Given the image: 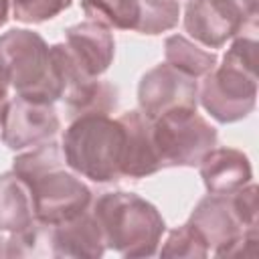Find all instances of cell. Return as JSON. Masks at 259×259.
Segmentation results:
<instances>
[{"instance_id":"7","label":"cell","mask_w":259,"mask_h":259,"mask_svg":"<svg viewBox=\"0 0 259 259\" xmlns=\"http://www.w3.org/2000/svg\"><path fill=\"white\" fill-rule=\"evenodd\" d=\"M51 49L69 87L81 79L101 77L109 69L115 57V38L111 28L95 20H83L65 30V42H55Z\"/></svg>"},{"instance_id":"21","label":"cell","mask_w":259,"mask_h":259,"mask_svg":"<svg viewBox=\"0 0 259 259\" xmlns=\"http://www.w3.org/2000/svg\"><path fill=\"white\" fill-rule=\"evenodd\" d=\"M162 257H208V247L200 233L186 221L182 227L172 229L158 249Z\"/></svg>"},{"instance_id":"16","label":"cell","mask_w":259,"mask_h":259,"mask_svg":"<svg viewBox=\"0 0 259 259\" xmlns=\"http://www.w3.org/2000/svg\"><path fill=\"white\" fill-rule=\"evenodd\" d=\"M32 196L26 182L16 172L0 174V231L18 233L34 223Z\"/></svg>"},{"instance_id":"17","label":"cell","mask_w":259,"mask_h":259,"mask_svg":"<svg viewBox=\"0 0 259 259\" xmlns=\"http://www.w3.org/2000/svg\"><path fill=\"white\" fill-rule=\"evenodd\" d=\"M164 63L172 65L174 69L192 79H202L217 67L219 57L214 51L202 49L192 38H186L182 34H170L164 40Z\"/></svg>"},{"instance_id":"10","label":"cell","mask_w":259,"mask_h":259,"mask_svg":"<svg viewBox=\"0 0 259 259\" xmlns=\"http://www.w3.org/2000/svg\"><path fill=\"white\" fill-rule=\"evenodd\" d=\"M138 109L156 119L174 109L198 107V79H192L168 63L146 71L138 83Z\"/></svg>"},{"instance_id":"1","label":"cell","mask_w":259,"mask_h":259,"mask_svg":"<svg viewBox=\"0 0 259 259\" xmlns=\"http://www.w3.org/2000/svg\"><path fill=\"white\" fill-rule=\"evenodd\" d=\"M12 172L26 182L38 223L59 225L85 212L93 202L89 186L65 164L63 150L53 140L14 156Z\"/></svg>"},{"instance_id":"19","label":"cell","mask_w":259,"mask_h":259,"mask_svg":"<svg viewBox=\"0 0 259 259\" xmlns=\"http://www.w3.org/2000/svg\"><path fill=\"white\" fill-rule=\"evenodd\" d=\"M53 257L51 255V227L34 221L30 227L10 233L6 239L4 257Z\"/></svg>"},{"instance_id":"12","label":"cell","mask_w":259,"mask_h":259,"mask_svg":"<svg viewBox=\"0 0 259 259\" xmlns=\"http://www.w3.org/2000/svg\"><path fill=\"white\" fill-rule=\"evenodd\" d=\"M119 123L123 127V152H121V178H146L162 170L152 136V119L140 109L121 113Z\"/></svg>"},{"instance_id":"11","label":"cell","mask_w":259,"mask_h":259,"mask_svg":"<svg viewBox=\"0 0 259 259\" xmlns=\"http://www.w3.org/2000/svg\"><path fill=\"white\" fill-rule=\"evenodd\" d=\"M188 223L204 239L208 253L227 257L231 247L249 231L237 219L229 194H206L196 202Z\"/></svg>"},{"instance_id":"8","label":"cell","mask_w":259,"mask_h":259,"mask_svg":"<svg viewBox=\"0 0 259 259\" xmlns=\"http://www.w3.org/2000/svg\"><path fill=\"white\" fill-rule=\"evenodd\" d=\"M188 36L206 49H223L255 24L237 0H188L182 16Z\"/></svg>"},{"instance_id":"15","label":"cell","mask_w":259,"mask_h":259,"mask_svg":"<svg viewBox=\"0 0 259 259\" xmlns=\"http://www.w3.org/2000/svg\"><path fill=\"white\" fill-rule=\"evenodd\" d=\"M69 119L81 115H109L117 107V87L99 77L71 83L63 97Z\"/></svg>"},{"instance_id":"24","label":"cell","mask_w":259,"mask_h":259,"mask_svg":"<svg viewBox=\"0 0 259 259\" xmlns=\"http://www.w3.org/2000/svg\"><path fill=\"white\" fill-rule=\"evenodd\" d=\"M10 14V0H0V28L6 24Z\"/></svg>"},{"instance_id":"4","label":"cell","mask_w":259,"mask_h":259,"mask_svg":"<svg viewBox=\"0 0 259 259\" xmlns=\"http://www.w3.org/2000/svg\"><path fill=\"white\" fill-rule=\"evenodd\" d=\"M103 231L105 247L121 257H152L158 253L166 223L160 210L134 192H103L91 202Z\"/></svg>"},{"instance_id":"25","label":"cell","mask_w":259,"mask_h":259,"mask_svg":"<svg viewBox=\"0 0 259 259\" xmlns=\"http://www.w3.org/2000/svg\"><path fill=\"white\" fill-rule=\"evenodd\" d=\"M8 89H10V87H8V83H6V81L0 77V111H2L4 103L8 101Z\"/></svg>"},{"instance_id":"20","label":"cell","mask_w":259,"mask_h":259,"mask_svg":"<svg viewBox=\"0 0 259 259\" xmlns=\"http://www.w3.org/2000/svg\"><path fill=\"white\" fill-rule=\"evenodd\" d=\"M180 20L178 0H142V18L136 32L140 34H162L172 30Z\"/></svg>"},{"instance_id":"3","label":"cell","mask_w":259,"mask_h":259,"mask_svg":"<svg viewBox=\"0 0 259 259\" xmlns=\"http://www.w3.org/2000/svg\"><path fill=\"white\" fill-rule=\"evenodd\" d=\"M0 77L18 97L32 103H55L67 87L51 45L28 28L0 34Z\"/></svg>"},{"instance_id":"9","label":"cell","mask_w":259,"mask_h":259,"mask_svg":"<svg viewBox=\"0 0 259 259\" xmlns=\"http://www.w3.org/2000/svg\"><path fill=\"white\" fill-rule=\"evenodd\" d=\"M61 130L55 103H32L18 95L4 103L0 111V138L6 148L22 152L51 142Z\"/></svg>"},{"instance_id":"5","label":"cell","mask_w":259,"mask_h":259,"mask_svg":"<svg viewBox=\"0 0 259 259\" xmlns=\"http://www.w3.org/2000/svg\"><path fill=\"white\" fill-rule=\"evenodd\" d=\"M65 164L79 176L97 182L121 178L123 127L109 115H81L71 119L61 142Z\"/></svg>"},{"instance_id":"13","label":"cell","mask_w":259,"mask_h":259,"mask_svg":"<svg viewBox=\"0 0 259 259\" xmlns=\"http://www.w3.org/2000/svg\"><path fill=\"white\" fill-rule=\"evenodd\" d=\"M51 227V255L71 259H97L105 253L103 231L91 206L59 225Z\"/></svg>"},{"instance_id":"6","label":"cell","mask_w":259,"mask_h":259,"mask_svg":"<svg viewBox=\"0 0 259 259\" xmlns=\"http://www.w3.org/2000/svg\"><path fill=\"white\" fill-rule=\"evenodd\" d=\"M162 168H194L217 146V127L196 109H174L152 119Z\"/></svg>"},{"instance_id":"2","label":"cell","mask_w":259,"mask_h":259,"mask_svg":"<svg viewBox=\"0 0 259 259\" xmlns=\"http://www.w3.org/2000/svg\"><path fill=\"white\" fill-rule=\"evenodd\" d=\"M257 40L239 34L231 40L221 65L198 83V103L219 123L245 119L257 103Z\"/></svg>"},{"instance_id":"14","label":"cell","mask_w":259,"mask_h":259,"mask_svg":"<svg viewBox=\"0 0 259 259\" xmlns=\"http://www.w3.org/2000/svg\"><path fill=\"white\" fill-rule=\"evenodd\" d=\"M200 178L208 194H233L253 178V168L245 152L237 148H212L198 164Z\"/></svg>"},{"instance_id":"23","label":"cell","mask_w":259,"mask_h":259,"mask_svg":"<svg viewBox=\"0 0 259 259\" xmlns=\"http://www.w3.org/2000/svg\"><path fill=\"white\" fill-rule=\"evenodd\" d=\"M229 196H231L233 210H235L237 219L241 221V225L245 229H257V214H259V206H257V184L251 180L249 184H245L243 188H239L237 192H233Z\"/></svg>"},{"instance_id":"18","label":"cell","mask_w":259,"mask_h":259,"mask_svg":"<svg viewBox=\"0 0 259 259\" xmlns=\"http://www.w3.org/2000/svg\"><path fill=\"white\" fill-rule=\"evenodd\" d=\"M87 20L107 28L138 30L142 18V0H81Z\"/></svg>"},{"instance_id":"22","label":"cell","mask_w":259,"mask_h":259,"mask_svg":"<svg viewBox=\"0 0 259 259\" xmlns=\"http://www.w3.org/2000/svg\"><path fill=\"white\" fill-rule=\"evenodd\" d=\"M71 2L73 0H10V10L22 24H40L65 12Z\"/></svg>"}]
</instances>
